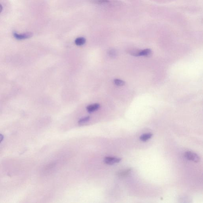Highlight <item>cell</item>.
Instances as JSON below:
<instances>
[{"label": "cell", "instance_id": "1", "mask_svg": "<svg viewBox=\"0 0 203 203\" xmlns=\"http://www.w3.org/2000/svg\"><path fill=\"white\" fill-rule=\"evenodd\" d=\"M13 36L16 39L19 40H22L31 38L33 36L32 33L28 32L25 33L19 34L16 32H14Z\"/></svg>", "mask_w": 203, "mask_h": 203}, {"label": "cell", "instance_id": "2", "mask_svg": "<svg viewBox=\"0 0 203 203\" xmlns=\"http://www.w3.org/2000/svg\"><path fill=\"white\" fill-rule=\"evenodd\" d=\"M185 156L188 160L192 161L195 162H198L200 161V158L198 155L190 151L185 152Z\"/></svg>", "mask_w": 203, "mask_h": 203}, {"label": "cell", "instance_id": "3", "mask_svg": "<svg viewBox=\"0 0 203 203\" xmlns=\"http://www.w3.org/2000/svg\"><path fill=\"white\" fill-rule=\"evenodd\" d=\"M121 158L114 157H106L104 158V162L108 165H113L116 163H119L121 161Z\"/></svg>", "mask_w": 203, "mask_h": 203}, {"label": "cell", "instance_id": "4", "mask_svg": "<svg viewBox=\"0 0 203 203\" xmlns=\"http://www.w3.org/2000/svg\"><path fill=\"white\" fill-rule=\"evenodd\" d=\"M100 106L99 104L96 103V104H91V105L88 106L87 107L86 109L88 112L92 113L94 112V111H97L100 108Z\"/></svg>", "mask_w": 203, "mask_h": 203}, {"label": "cell", "instance_id": "5", "mask_svg": "<svg viewBox=\"0 0 203 203\" xmlns=\"http://www.w3.org/2000/svg\"><path fill=\"white\" fill-rule=\"evenodd\" d=\"M131 169H127V170H123L119 171L117 173V175L120 178H125L127 177L131 172Z\"/></svg>", "mask_w": 203, "mask_h": 203}, {"label": "cell", "instance_id": "6", "mask_svg": "<svg viewBox=\"0 0 203 203\" xmlns=\"http://www.w3.org/2000/svg\"><path fill=\"white\" fill-rule=\"evenodd\" d=\"M152 136H153V134L151 133L144 134L140 136V139L142 141L146 142L151 138Z\"/></svg>", "mask_w": 203, "mask_h": 203}, {"label": "cell", "instance_id": "7", "mask_svg": "<svg viewBox=\"0 0 203 203\" xmlns=\"http://www.w3.org/2000/svg\"><path fill=\"white\" fill-rule=\"evenodd\" d=\"M85 39L83 37H78L75 41V44L77 46H81L85 44Z\"/></svg>", "mask_w": 203, "mask_h": 203}, {"label": "cell", "instance_id": "8", "mask_svg": "<svg viewBox=\"0 0 203 203\" xmlns=\"http://www.w3.org/2000/svg\"><path fill=\"white\" fill-rule=\"evenodd\" d=\"M152 53V51L150 49H145L140 50L139 53V56H148Z\"/></svg>", "mask_w": 203, "mask_h": 203}, {"label": "cell", "instance_id": "9", "mask_svg": "<svg viewBox=\"0 0 203 203\" xmlns=\"http://www.w3.org/2000/svg\"><path fill=\"white\" fill-rule=\"evenodd\" d=\"M90 3L95 4H103L108 3V0H88Z\"/></svg>", "mask_w": 203, "mask_h": 203}, {"label": "cell", "instance_id": "10", "mask_svg": "<svg viewBox=\"0 0 203 203\" xmlns=\"http://www.w3.org/2000/svg\"><path fill=\"white\" fill-rule=\"evenodd\" d=\"M109 55L110 57L115 58L118 56V52L114 49H112L109 50Z\"/></svg>", "mask_w": 203, "mask_h": 203}, {"label": "cell", "instance_id": "11", "mask_svg": "<svg viewBox=\"0 0 203 203\" xmlns=\"http://www.w3.org/2000/svg\"><path fill=\"white\" fill-rule=\"evenodd\" d=\"M115 84L118 86H122L125 84V82L122 80L119 79H115L114 80Z\"/></svg>", "mask_w": 203, "mask_h": 203}, {"label": "cell", "instance_id": "12", "mask_svg": "<svg viewBox=\"0 0 203 203\" xmlns=\"http://www.w3.org/2000/svg\"><path fill=\"white\" fill-rule=\"evenodd\" d=\"M90 116H87L84 117L79 119V120L78 121V124H84V123L87 122L90 120Z\"/></svg>", "mask_w": 203, "mask_h": 203}, {"label": "cell", "instance_id": "13", "mask_svg": "<svg viewBox=\"0 0 203 203\" xmlns=\"http://www.w3.org/2000/svg\"><path fill=\"white\" fill-rule=\"evenodd\" d=\"M4 139V136H3V135L0 134V143H1Z\"/></svg>", "mask_w": 203, "mask_h": 203}, {"label": "cell", "instance_id": "14", "mask_svg": "<svg viewBox=\"0 0 203 203\" xmlns=\"http://www.w3.org/2000/svg\"><path fill=\"white\" fill-rule=\"evenodd\" d=\"M2 10H3V7H2L1 4H0V13L1 12Z\"/></svg>", "mask_w": 203, "mask_h": 203}]
</instances>
